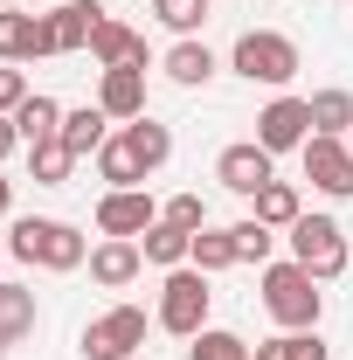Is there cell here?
I'll use <instances>...</instances> for the list:
<instances>
[{"instance_id": "1", "label": "cell", "mask_w": 353, "mask_h": 360, "mask_svg": "<svg viewBox=\"0 0 353 360\" xmlns=\"http://www.w3.org/2000/svg\"><path fill=\"white\" fill-rule=\"evenodd\" d=\"M7 257L14 264H42V270H84L90 243L77 222H56V215H21L14 236H7Z\"/></svg>"}, {"instance_id": "2", "label": "cell", "mask_w": 353, "mask_h": 360, "mask_svg": "<svg viewBox=\"0 0 353 360\" xmlns=\"http://www.w3.org/2000/svg\"><path fill=\"white\" fill-rule=\"evenodd\" d=\"M264 312L284 326V333H319V312H326V291L305 264H264Z\"/></svg>"}, {"instance_id": "3", "label": "cell", "mask_w": 353, "mask_h": 360, "mask_svg": "<svg viewBox=\"0 0 353 360\" xmlns=\"http://www.w3.org/2000/svg\"><path fill=\"white\" fill-rule=\"evenodd\" d=\"M229 70H236V77H250V84L284 90L298 70H305V56H298V42H291V35H277V28H243V35H236V49H229Z\"/></svg>"}, {"instance_id": "4", "label": "cell", "mask_w": 353, "mask_h": 360, "mask_svg": "<svg viewBox=\"0 0 353 360\" xmlns=\"http://www.w3.org/2000/svg\"><path fill=\"white\" fill-rule=\"evenodd\" d=\"M284 243H291V264H305L319 284H333V277H347L353 250H347V229L333 222V215H298V222L284 229Z\"/></svg>"}, {"instance_id": "5", "label": "cell", "mask_w": 353, "mask_h": 360, "mask_svg": "<svg viewBox=\"0 0 353 360\" xmlns=\"http://www.w3.org/2000/svg\"><path fill=\"white\" fill-rule=\"evenodd\" d=\"M208 305H215V291H208V270L180 264L167 270V284H160V333H174V340H194L201 326H208Z\"/></svg>"}, {"instance_id": "6", "label": "cell", "mask_w": 353, "mask_h": 360, "mask_svg": "<svg viewBox=\"0 0 353 360\" xmlns=\"http://www.w3.org/2000/svg\"><path fill=\"white\" fill-rule=\"evenodd\" d=\"M146 354V312L139 305H111L84 326V360H139Z\"/></svg>"}, {"instance_id": "7", "label": "cell", "mask_w": 353, "mask_h": 360, "mask_svg": "<svg viewBox=\"0 0 353 360\" xmlns=\"http://www.w3.org/2000/svg\"><path fill=\"white\" fill-rule=\"evenodd\" d=\"M312 139V97H270L264 111H257V146L264 153H305Z\"/></svg>"}, {"instance_id": "8", "label": "cell", "mask_w": 353, "mask_h": 360, "mask_svg": "<svg viewBox=\"0 0 353 360\" xmlns=\"http://www.w3.org/2000/svg\"><path fill=\"white\" fill-rule=\"evenodd\" d=\"M298 160H305V180L326 194V201H353V146H347V139L312 132Z\"/></svg>"}, {"instance_id": "9", "label": "cell", "mask_w": 353, "mask_h": 360, "mask_svg": "<svg viewBox=\"0 0 353 360\" xmlns=\"http://www.w3.org/2000/svg\"><path fill=\"white\" fill-rule=\"evenodd\" d=\"M63 56L56 49V21L49 14H21V7H0V63H42Z\"/></svg>"}, {"instance_id": "10", "label": "cell", "mask_w": 353, "mask_h": 360, "mask_svg": "<svg viewBox=\"0 0 353 360\" xmlns=\"http://www.w3.org/2000/svg\"><path fill=\"white\" fill-rule=\"evenodd\" d=\"M160 222V201L146 194V187H104V201H97V236H146V229Z\"/></svg>"}, {"instance_id": "11", "label": "cell", "mask_w": 353, "mask_h": 360, "mask_svg": "<svg viewBox=\"0 0 353 360\" xmlns=\"http://www.w3.org/2000/svg\"><path fill=\"white\" fill-rule=\"evenodd\" d=\"M215 180L229 187V194H257V187H270L277 180V153H264L257 139H243V146H222V160H215Z\"/></svg>"}, {"instance_id": "12", "label": "cell", "mask_w": 353, "mask_h": 360, "mask_svg": "<svg viewBox=\"0 0 353 360\" xmlns=\"http://www.w3.org/2000/svg\"><path fill=\"white\" fill-rule=\"evenodd\" d=\"M90 63H97V70H146L153 56H146V35H139V28H125V21L104 14V28L90 35Z\"/></svg>"}, {"instance_id": "13", "label": "cell", "mask_w": 353, "mask_h": 360, "mask_svg": "<svg viewBox=\"0 0 353 360\" xmlns=\"http://www.w3.org/2000/svg\"><path fill=\"white\" fill-rule=\"evenodd\" d=\"M139 270H146V250H139L132 236H104V243L90 250V277H97L104 291H125Z\"/></svg>"}, {"instance_id": "14", "label": "cell", "mask_w": 353, "mask_h": 360, "mask_svg": "<svg viewBox=\"0 0 353 360\" xmlns=\"http://www.w3.org/2000/svg\"><path fill=\"white\" fill-rule=\"evenodd\" d=\"M97 104H104V118H118V125L146 118V70H97Z\"/></svg>"}, {"instance_id": "15", "label": "cell", "mask_w": 353, "mask_h": 360, "mask_svg": "<svg viewBox=\"0 0 353 360\" xmlns=\"http://www.w3.org/2000/svg\"><path fill=\"white\" fill-rule=\"evenodd\" d=\"M160 70H167V84H180V90H201L208 77H215L222 63H215V49L201 42V35H187V42H174L167 56H160Z\"/></svg>"}, {"instance_id": "16", "label": "cell", "mask_w": 353, "mask_h": 360, "mask_svg": "<svg viewBox=\"0 0 353 360\" xmlns=\"http://www.w3.org/2000/svg\"><path fill=\"white\" fill-rule=\"evenodd\" d=\"M49 21H56V49L77 56V49H90V35L104 28V7H97V0H63Z\"/></svg>"}, {"instance_id": "17", "label": "cell", "mask_w": 353, "mask_h": 360, "mask_svg": "<svg viewBox=\"0 0 353 360\" xmlns=\"http://www.w3.org/2000/svg\"><path fill=\"white\" fill-rule=\"evenodd\" d=\"M139 250H146V264H153V270H180L187 257H194V229H180V222L160 215V222L139 236Z\"/></svg>"}, {"instance_id": "18", "label": "cell", "mask_w": 353, "mask_h": 360, "mask_svg": "<svg viewBox=\"0 0 353 360\" xmlns=\"http://www.w3.org/2000/svg\"><path fill=\"white\" fill-rule=\"evenodd\" d=\"M111 139V118H104V104H77V111H63V146L77 153V160H97V146Z\"/></svg>"}, {"instance_id": "19", "label": "cell", "mask_w": 353, "mask_h": 360, "mask_svg": "<svg viewBox=\"0 0 353 360\" xmlns=\"http://www.w3.org/2000/svg\"><path fill=\"white\" fill-rule=\"evenodd\" d=\"M118 132H125V146H132V160L146 174H160V167L174 160V132H167L160 118H132V125H118Z\"/></svg>"}, {"instance_id": "20", "label": "cell", "mask_w": 353, "mask_h": 360, "mask_svg": "<svg viewBox=\"0 0 353 360\" xmlns=\"http://www.w3.org/2000/svg\"><path fill=\"white\" fill-rule=\"evenodd\" d=\"M14 132H21V146L63 139V104H56V97H42V90H28V104L14 111Z\"/></svg>"}, {"instance_id": "21", "label": "cell", "mask_w": 353, "mask_h": 360, "mask_svg": "<svg viewBox=\"0 0 353 360\" xmlns=\"http://www.w3.org/2000/svg\"><path fill=\"white\" fill-rule=\"evenodd\" d=\"M35 291H28V284H7V277H0V340H7V347H14V340H28V333H35Z\"/></svg>"}, {"instance_id": "22", "label": "cell", "mask_w": 353, "mask_h": 360, "mask_svg": "<svg viewBox=\"0 0 353 360\" xmlns=\"http://www.w3.org/2000/svg\"><path fill=\"white\" fill-rule=\"evenodd\" d=\"M250 215H257V222H270V229H291L298 215H305V201H298V187H291V180H270V187H257V194H250Z\"/></svg>"}, {"instance_id": "23", "label": "cell", "mask_w": 353, "mask_h": 360, "mask_svg": "<svg viewBox=\"0 0 353 360\" xmlns=\"http://www.w3.org/2000/svg\"><path fill=\"white\" fill-rule=\"evenodd\" d=\"M97 180H104V187H146V167L132 160L125 132H111L104 146H97Z\"/></svg>"}, {"instance_id": "24", "label": "cell", "mask_w": 353, "mask_h": 360, "mask_svg": "<svg viewBox=\"0 0 353 360\" xmlns=\"http://www.w3.org/2000/svg\"><path fill=\"white\" fill-rule=\"evenodd\" d=\"M312 132H326V139H347L353 132V90H312Z\"/></svg>"}, {"instance_id": "25", "label": "cell", "mask_w": 353, "mask_h": 360, "mask_svg": "<svg viewBox=\"0 0 353 360\" xmlns=\"http://www.w3.org/2000/svg\"><path fill=\"white\" fill-rule=\"evenodd\" d=\"M28 174H35V187H70L77 153H70L63 139H42V146H28Z\"/></svg>"}, {"instance_id": "26", "label": "cell", "mask_w": 353, "mask_h": 360, "mask_svg": "<svg viewBox=\"0 0 353 360\" xmlns=\"http://www.w3.org/2000/svg\"><path fill=\"white\" fill-rule=\"evenodd\" d=\"M187 264L194 270H208V277H215V270H229V264H243V257H236V229H201V236H194V257H187Z\"/></svg>"}, {"instance_id": "27", "label": "cell", "mask_w": 353, "mask_h": 360, "mask_svg": "<svg viewBox=\"0 0 353 360\" xmlns=\"http://www.w3.org/2000/svg\"><path fill=\"white\" fill-rule=\"evenodd\" d=\"M250 360H326V340L319 333H277V340H257Z\"/></svg>"}, {"instance_id": "28", "label": "cell", "mask_w": 353, "mask_h": 360, "mask_svg": "<svg viewBox=\"0 0 353 360\" xmlns=\"http://www.w3.org/2000/svg\"><path fill=\"white\" fill-rule=\"evenodd\" d=\"M187 360H250V340L229 333V326H201L194 347H187Z\"/></svg>"}, {"instance_id": "29", "label": "cell", "mask_w": 353, "mask_h": 360, "mask_svg": "<svg viewBox=\"0 0 353 360\" xmlns=\"http://www.w3.org/2000/svg\"><path fill=\"white\" fill-rule=\"evenodd\" d=\"M153 21H160V28H174L180 42H187V35H201L208 0H153Z\"/></svg>"}, {"instance_id": "30", "label": "cell", "mask_w": 353, "mask_h": 360, "mask_svg": "<svg viewBox=\"0 0 353 360\" xmlns=\"http://www.w3.org/2000/svg\"><path fill=\"white\" fill-rule=\"evenodd\" d=\"M270 250H277V229L257 222V215H243V222H236V257H243V264H270Z\"/></svg>"}, {"instance_id": "31", "label": "cell", "mask_w": 353, "mask_h": 360, "mask_svg": "<svg viewBox=\"0 0 353 360\" xmlns=\"http://www.w3.org/2000/svg\"><path fill=\"white\" fill-rule=\"evenodd\" d=\"M160 215H167V222H180V229H194V236H201V229H208V201H201V194H174V201H167Z\"/></svg>"}, {"instance_id": "32", "label": "cell", "mask_w": 353, "mask_h": 360, "mask_svg": "<svg viewBox=\"0 0 353 360\" xmlns=\"http://www.w3.org/2000/svg\"><path fill=\"white\" fill-rule=\"evenodd\" d=\"M21 104H28V77H21L14 63H0V118H14Z\"/></svg>"}, {"instance_id": "33", "label": "cell", "mask_w": 353, "mask_h": 360, "mask_svg": "<svg viewBox=\"0 0 353 360\" xmlns=\"http://www.w3.org/2000/svg\"><path fill=\"white\" fill-rule=\"evenodd\" d=\"M14 146H21V132H14V118H0V160H7Z\"/></svg>"}, {"instance_id": "34", "label": "cell", "mask_w": 353, "mask_h": 360, "mask_svg": "<svg viewBox=\"0 0 353 360\" xmlns=\"http://www.w3.org/2000/svg\"><path fill=\"white\" fill-rule=\"evenodd\" d=\"M7 208H14V180L0 174V215H7Z\"/></svg>"}, {"instance_id": "35", "label": "cell", "mask_w": 353, "mask_h": 360, "mask_svg": "<svg viewBox=\"0 0 353 360\" xmlns=\"http://www.w3.org/2000/svg\"><path fill=\"white\" fill-rule=\"evenodd\" d=\"M0 360H7V340H0Z\"/></svg>"}, {"instance_id": "36", "label": "cell", "mask_w": 353, "mask_h": 360, "mask_svg": "<svg viewBox=\"0 0 353 360\" xmlns=\"http://www.w3.org/2000/svg\"><path fill=\"white\" fill-rule=\"evenodd\" d=\"M347 21H353V0H347Z\"/></svg>"}, {"instance_id": "37", "label": "cell", "mask_w": 353, "mask_h": 360, "mask_svg": "<svg viewBox=\"0 0 353 360\" xmlns=\"http://www.w3.org/2000/svg\"><path fill=\"white\" fill-rule=\"evenodd\" d=\"M0 7H14V0H0Z\"/></svg>"}, {"instance_id": "38", "label": "cell", "mask_w": 353, "mask_h": 360, "mask_svg": "<svg viewBox=\"0 0 353 360\" xmlns=\"http://www.w3.org/2000/svg\"><path fill=\"white\" fill-rule=\"evenodd\" d=\"M347 146H353V132H347Z\"/></svg>"}]
</instances>
